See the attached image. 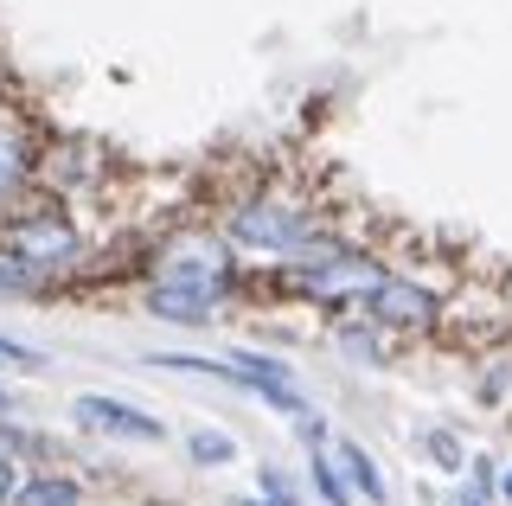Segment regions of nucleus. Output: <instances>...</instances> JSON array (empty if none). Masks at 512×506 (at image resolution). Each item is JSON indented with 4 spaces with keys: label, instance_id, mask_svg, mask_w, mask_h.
<instances>
[{
    "label": "nucleus",
    "instance_id": "nucleus-1",
    "mask_svg": "<svg viewBox=\"0 0 512 506\" xmlns=\"http://www.w3.org/2000/svg\"><path fill=\"white\" fill-rule=\"evenodd\" d=\"M0 250L20 257V263H32L52 289H64L71 276L90 270V231L77 225V218L64 212V199L45 193V186L0 218Z\"/></svg>",
    "mask_w": 512,
    "mask_h": 506
},
{
    "label": "nucleus",
    "instance_id": "nucleus-2",
    "mask_svg": "<svg viewBox=\"0 0 512 506\" xmlns=\"http://www.w3.org/2000/svg\"><path fill=\"white\" fill-rule=\"evenodd\" d=\"M327 231V218H320L314 199H288V193H250L237 205H224L218 212V237L237 250V257H295L301 244H314V237Z\"/></svg>",
    "mask_w": 512,
    "mask_h": 506
},
{
    "label": "nucleus",
    "instance_id": "nucleus-3",
    "mask_svg": "<svg viewBox=\"0 0 512 506\" xmlns=\"http://www.w3.org/2000/svg\"><path fill=\"white\" fill-rule=\"evenodd\" d=\"M148 282H173V289H205V295H224L231 302L237 289H244V263H237V250L224 244L218 231L205 225H186L173 237H160L154 257H148Z\"/></svg>",
    "mask_w": 512,
    "mask_h": 506
},
{
    "label": "nucleus",
    "instance_id": "nucleus-4",
    "mask_svg": "<svg viewBox=\"0 0 512 506\" xmlns=\"http://www.w3.org/2000/svg\"><path fill=\"white\" fill-rule=\"evenodd\" d=\"M346 314H359V321L384 327L391 340H423V334H436V327L448 321V302H442L436 289H429L423 276H397V270H384V276H378Z\"/></svg>",
    "mask_w": 512,
    "mask_h": 506
},
{
    "label": "nucleus",
    "instance_id": "nucleus-5",
    "mask_svg": "<svg viewBox=\"0 0 512 506\" xmlns=\"http://www.w3.org/2000/svg\"><path fill=\"white\" fill-rule=\"evenodd\" d=\"M71 423L84 436H103V442H141V449H160V442H167V423H160L154 410H141L128 398H109V391H77Z\"/></svg>",
    "mask_w": 512,
    "mask_h": 506
},
{
    "label": "nucleus",
    "instance_id": "nucleus-6",
    "mask_svg": "<svg viewBox=\"0 0 512 506\" xmlns=\"http://www.w3.org/2000/svg\"><path fill=\"white\" fill-rule=\"evenodd\" d=\"M39 148L45 135H32V122L13 103H0V218L39 193Z\"/></svg>",
    "mask_w": 512,
    "mask_h": 506
},
{
    "label": "nucleus",
    "instance_id": "nucleus-7",
    "mask_svg": "<svg viewBox=\"0 0 512 506\" xmlns=\"http://www.w3.org/2000/svg\"><path fill=\"white\" fill-rule=\"evenodd\" d=\"M141 308L154 314V321H173V327H212L224 321V295H205V289H173V282H148L141 289Z\"/></svg>",
    "mask_w": 512,
    "mask_h": 506
},
{
    "label": "nucleus",
    "instance_id": "nucleus-8",
    "mask_svg": "<svg viewBox=\"0 0 512 506\" xmlns=\"http://www.w3.org/2000/svg\"><path fill=\"white\" fill-rule=\"evenodd\" d=\"M327 455H333V468H340V481L352 487V500H365V506H384V500H391V481H384L378 455L365 449V442L333 436V442H327Z\"/></svg>",
    "mask_w": 512,
    "mask_h": 506
},
{
    "label": "nucleus",
    "instance_id": "nucleus-9",
    "mask_svg": "<svg viewBox=\"0 0 512 506\" xmlns=\"http://www.w3.org/2000/svg\"><path fill=\"white\" fill-rule=\"evenodd\" d=\"M84 500H90V487L71 468H26L7 506H84Z\"/></svg>",
    "mask_w": 512,
    "mask_h": 506
},
{
    "label": "nucleus",
    "instance_id": "nucleus-10",
    "mask_svg": "<svg viewBox=\"0 0 512 506\" xmlns=\"http://www.w3.org/2000/svg\"><path fill=\"white\" fill-rule=\"evenodd\" d=\"M333 346H340L346 359H359V366H372V372H384L391 366V334L384 327H372V321H359V314H333Z\"/></svg>",
    "mask_w": 512,
    "mask_h": 506
},
{
    "label": "nucleus",
    "instance_id": "nucleus-11",
    "mask_svg": "<svg viewBox=\"0 0 512 506\" xmlns=\"http://www.w3.org/2000/svg\"><path fill=\"white\" fill-rule=\"evenodd\" d=\"M186 455H192V468H231V462H237V436H231V430H212V423H199V430L186 436Z\"/></svg>",
    "mask_w": 512,
    "mask_h": 506
},
{
    "label": "nucleus",
    "instance_id": "nucleus-12",
    "mask_svg": "<svg viewBox=\"0 0 512 506\" xmlns=\"http://www.w3.org/2000/svg\"><path fill=\"white\" fill-rule=\"evenodd\" d=\"M308 487H314L327 506H352V487L340 481V468H333L327 449H308Z\"/></svg>",
    "mask_w": 512,
    "mask_h": 506
},
{
    "label": "nucleus",
    "instance_id": "nucleus-13",
    "mask_svg": "<svg viewBox=\"0 0 512 506\" xmlns=\"http://www.w3.org/2000/svg\"><path fill=\"white\" fill-rule=\"evenodd\" d=\"M423 455H429V462H436L442 474H455V481H461V468H468V449H461V436L448 430V423L423 430Z\"/></svg>",
    "mask_w": 512,
    "mask_h": 506
},
{
    "label": "nucleus",
    "instance_id": "nucleus-14",
    "mask_svg": "<svg viewBox=\"0 0 512 506\" xmlns=\"http://www.w3.org/2000/svg\"><path fill=\"white\" fill-rule=\"evenodd\" d=\"M288 430H295V442H301V449H327V442H333V430H327V417H320L314 404H301L295 417H288Z\"/></svg>",
    "mask_w": 512,
    "mask_h": 506
},
{
    "label": "nucleus",
    "instance_id": "nucleus-15",
    "mask_svg": "<svg viewBox=\"0 0 512 506\" xmlns=\"http://www.w3.org/2000/svg\"><path fill=\"white\" fill-rule=\"evenodd\" d=\"M256 494H269V500H288V506H301V487L288 481V468H256Z\"/></svg>",
    "mask_w": 512,
    "mask_h": 506
},
{
    "label": "nucleus",
    "instance_id": "nucleus-16",
    "mask_svg": "<svg viewBox=\"0 0 512 506\" xmlns=\"http://www.w3.org/2000/svg\"><path fill=\"white\" fill-rule=\"evenodd\" d=\"M0 366H13V372H45V353H32V346H20V340L0 334Z\"/></svg>",
    "mask_w": 512,
    "mask_h": 506
},
{
    "label": "nucleus",
    "instance_id": "nucleus-17",
    "mask_svg": "<svg viewBox=\"0 0 512 506\" xmlns=\"http://www.w3.org/2000/svg\"><path fill=\"white\" fill-rule=\"evenodd\" d=\"M468 487L474 494H500V462L493 455H468Z\"/></svg>",
    "mask_w": 512,
    "mask_h": 506
},
{
    "label": "nucleus",
    "instance_id": "nucleus-18",
    "mask_svg": "<svg viewBox=\"0 0 512 506\" xmlns=\"http://www.w3.org/2000/svg\"><path fill=\"white\" fill-rule=\"evenodd\" d=\"M20 474H26V462H20V455L7 449V442H0V506L13 500V487H20Z\"/></svg>",
    "mask_w": 512,
    "mask_h": 506
},
{
    "label": "nucleus",
    "instance_id": "nucleus-19",
    "mask_svg": "<svg viewBox=\"0 0 512 506\" xmlns=\"http://www.w3.org/2000/svg\"><path fill=\"white\" fill-rule=\"evenodd\" d=\"M442 506H487V494H474V487H468V481H461V487H455V494H448Z\"/></svg>",
    "mask_w": 512,
    "mask_h": 506
},
{
    "label": "nucleus",
    "instance_id": "nucleus-20",
    "mask_svg": "<svg viewBox=\"0 0 512 506\" xmlns=\"http://www.w3.org/2000/svg\"><path fill=\"white\" fill-rule=\"evenodd\" d=\"M224 506H288V500H269V494H237V500H224Z\"/></svg>",
    "mask_w": 512,
    "mask_h": 506
},
{
    "label": "nucleus",
    "instance_id": "nucleus-21",
    "mask_svg": "<svg viewBox=\"0 0 512 506\" xmlns=\"http://www.w3.org/2000/svg\"><path fill=\"white\" fill-rule=\"evenodd\" d=\"M500 500H512V468H500Z\"/></svg>",
    "mask_w": 512,
    "mask_h": 506
},
{
    "label": "nucleus",
    "instance_id": "nucleus-22",
    "mask_svg": "<svg viewBox=\"0 0 512 506\" xmlns=\"http://www.w3.org/2000/svg\"><path fill=\"white\" fill-rule=\"evenodd\" d=\"M0 417H13V391L7 385H0Z\"/></svg>",
    "mask_w": 512,
    "mask_h": 506
}]
</instances>
